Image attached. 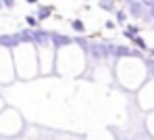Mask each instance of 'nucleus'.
<instances>
[{"instance_id": "obj_1", "label": "nucleus", "mask_w": 154, "mask_h": 140, "mask_svg": "<svg viewBox=\"0 0 154 140\" xmlns=\"http://www.w3.org/2000/svg\"><path fill=\"white\" fill-rule=\"evenodd\" d=\"M117 19L123 23V21H125V13H117Z\"/></svg>"}, {"instance_id": "obj_2", "label": "nucleus", "mask_w": 154, "mask_h": 140, "mask_svg": "<svg viewBox=\"0 0 154 140\" xmlns=\"http://www.w3.org/2000/svg\"><path fill=\"white\" fill-rule=\"evenodd\" d=\"M4 4L6 6H13V0H4Z\"/></svg>"}, {"instance_id": "obj_3", "label": "nucleus", "mask_w": 154, "mask_h": 140, "mask_svg": "<svg viewBox=\"0 0 154 140\" xmlns=\"http://www.w3.org/2000/svg\"><path fill=\"white\" fill-rule=\"evenodd\" d=\"M148 65H150V69H152V71H154V61H150V63H148Z\"/></svg>"}, {"instance_id": "obj_4", "label": "nucleus", "mask_w": 154, "mask_h": 140, "mask_svg": "<svg viewBox=\"0 0 154 140\" xmlns=\"http://www.w3.org/2000/svg\"><path fill=\"white\" fill-rule=\"evenodd\" d=\"M150 52H152V56H154V48H152V50H150Z\"/></svg>"}, {"instance_id": "obj_5", "label": "nucleus", "mask_w": 154, "mask_h": 140, "mask_svg": "<svg viewBox=\"0 0 154 140\" xmlns=\"http://www.w3.org/2000/svg\"><path fill=\"white\" fill-rule=\"evenodd\" d=\"M27 2H35V0H27Z\"/></svg>"}]
</instances>
